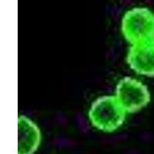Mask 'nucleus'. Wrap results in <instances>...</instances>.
Masks as SVG:
<instances>
[{"instance_id": "1", "label": "nucleus", "mask_w": 154, "mask_h": 154, "mask_svg": "<svg viewBox=\"0 0 154 154\" xmlns=\"http://www.w3.org/2000/svg\"><path fill=\"white\" fill-rule=\"evenodd\" d=\"M127 112L114 96H100L93 102L88 112L91 124L96 130L111 133L125 123Z\"/></svg>"}, {"instance_id": "2", "label": "nucleus", "mask_w": 154, "mask_h": 154, "mask_svg": "<svg viewBox=\"0 0 154 154\" xmlns=\"http://www.w3.org/2000/svg\"><path fill=\"white\" fill-rule=\"evenodd\" d=\"M121 32L130 46L154 40V12L147 7L129 9L122 18Z\"/></svg>"}, {"instance_id": "3", "label": "nucleus", "mask_w": 154, "mask_h": 154, "mask_svg": "<svg viewBox=\"0 0 154 154\" xmlns=\"http://www.w3.org/2000/svg\"><path fill=\"white\" fill-rule=\"evenodd\" d=\"M115 96L128 113L139 112L151 101L149 89L143 82L137 79L126 76L118 82Z\"/></svg>"}, {"instance_id": "4", "label": "nucleus", "mask_w": 154, "mask_h": 154, "mask_svg": "<svg viewBox=\"0 0 154 154\" xmlns=\"http://www.w3.org/2000/svg\"><path fill=\"white\" fill-rule=\"evenodd\" d=\"M126 63L136 73L154 77V40L131 45L126 55Z\"/></svg>"}, {"instance_id": "5", "label": "nucleus", "mask_w": 154, "mask_h": 154, "mask_svg": "<svg viewBox=\"0 0 154 154\" xmlns=\"http://www.w3.org/2000/svg\"><path fill=\"white\" fill-rule=\"evenodd\" d=\"M42 134L38 125L26 116L18 118V154H35L40 146Z\"/></svg>"}]
</instances>
